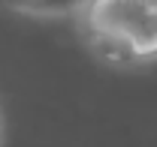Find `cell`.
I'll return each instance as SVG.
<instances>
[{
	"mask_svg": "<svg viewBox=\"0 0 157 147\" xmlns=\"http://www.w3.org/2000/svg\"><path fill=\"white\" fill-rule=\"evenodd\" d=\"M78 27L109 66L157 57V0H88L78 9Z\"/></svg>",
	"mask_w": 157,
	"mask_h": 147,
	"instance_id": "obj_1",
	"label": "cell"
},
{
	"mask_svg": "<svg viewBox=\"0 0 157 147\" xmlns=\"http://www.w3.org/2000/svg\"><path fill=\"white\" fill-rule=\"evenodd\" d=\"M0 144H3V120H0Z\"/></svg>",
	"mask_w": 157,
	"mask_h": 147,
	"instance_id": "obj_4",
	"label": "cell"
},
{
	"mask_svg": "<svg viewBox=\"0 0 157 147\" xmlns=\"http://www.w3.org/2000/svg\"><path fill=\"white\" fill-rule=\"evenodd\" d=\"M18 3H24V0H9V6H18Z\"/></svg>",
	"mask_w": 157,
	"mask_h": 147,
	"instance_id": "obj_3",
	"label": "cell"
},
{
	"mask_svg": "<svg viewBox=\"0 0 157 147\" xmlns=\"http://www.w3.org/2000/svg\"><path fill=\"white\" fill-rule=\"evenodd\" d=\"M88 0H24L18 6V12H27V15H42V18H58V15H67V12H76L85 6Z\"/></svg>",
	"mask_w": 157,
	"mask_h": 147,
	"instance_id": "obj_2",
	"label": "cell"
}]
</instances>
